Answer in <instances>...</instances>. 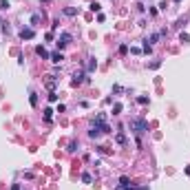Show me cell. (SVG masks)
Here are the masks:
<instances>
[{"mask_svg": "<svg viewBox=\"0 0 190 190\" xmlns=\"http://www.w3.org/2000/svg\"><path fill=\"white\" fill-rule=\"evenodd\" d=\"M31 24H33V27L40 24V16H38V13H33V16H31Z\"/></svg>", "mask_w": 190, "mask_h": 190, "instance_id": "ffe728a7", "label": "cell"}, {"mask_svg": "<svg viewBox=\"0 0 190 190\" xmlns=\"http://www.w3.org/2000/svg\"><path fill=\"white\" fill-rule=\"evenodd\" d=\"M0 22H2V18H0Z\"/></svg>", "mask_w": 190, "mask_h": 190, "instance_id": "d590c367", "label": "cell"}, {"mask_svg": "<svg viewBox=\"0 0 190 190\" xmlns=\"http://www.w3.org/2000/svg\"><path fill=\"white\" fill-rule=\"evenodd\" d=\"M113 93H124V88H122L119 84H115V86H113Z\"/></svg>", "mask_w": 190, "mask_h": 190, "instance_id": "f546056e", "label": "cell"}, {"mask_svg": "<svg viewBox=\"0 0 190 190\" xmlns=\"http://www.w3.org/2000/svg\"><path fill=\"white\" fill-rule=\"evenodd\" d=\"M175 2H181V0H175Z\"/></svg>", "mask_w": 190, "mask_h": 190, "instance_id": "e575fe53", "label": "cell"}, {"mask_svg": "<svg viewBox=\"0 0 190 190\" xmlns=\"http://www.w3.org/2000/svg\"><path fill=\"white\" fill-rule=\"evenodd\" d=\"M119 53H122V55L128 53V47H126V44H122V47H119Z\"/></svg>", "mask_w": 190, "mask_h": 190, "instance_id": "f1b7e54d", "label": "cell"}, {"mask_svg": "<svg viewBox=\"0 0 190 190\" xmlns=\"http://www.w3.org/2000/svg\"><path fill=\"white\" fill-rule=\"evenodd\" d=\"M99 135H102L99 126H97V124H91V131H88V137H91V139H97Z\"/></svg>", "mask_w": 190, "mask_h": 190, "instance_id": "8992f818", "label": "cell"}, {"mask_svg": "<svg viewBox=\"0 0 190 190\" xmlns=\"http://www.w3.org/2000/svg\"><path fill=\"white\" fill-rule=\"evenodd\" d=\"M142 51L146 53V55H148V53H153V44H148V40H144V49H142Z\"/></svg>", "mask_w": 190, "mask_h": 190, "instance_id": "5bb4252c", "label": "cell"}, {"mask_svg": "<svg viewBox=\"0 0 190 190\" xmlns=\"http://www.w3.org/2000/svg\"><path fill=\"white\" fill-rule=\"evenodd\" d=\"M62 13H64V16H69V18H73V16H77V9H75V7H64V9H62Z\"/></svg>", "mask_w": 190, "mask_h": 190, "instance_id": "9c48e42d", "label": "cell"}, {"mask_svg": "<svg viewBox=\"0 0 190 190\" xmlns=\"http://www.w3.org/2000/svg\"><path fill=\"white\" fill-rule=\"evenodd\" d=\"M104 122H106V115L99 113V115H95V122H93V124H104Z\"/></svg>", "mask_w": 190, "mask_h": 190, "instance_id": "9a60e30c", "label": "cell"}, {"mask_svg": "<svg viewBox=\"0 0 190 190\" xmlns=\"http://www.w3.org/2000/svg\"><path fill=\"white\" fill-rule=\"evenodd\" d=\"M137 102H139V104H144V106H146V104H148V97H144V95H142V97H137Z\"/></svg>", "mask_w": 190, "mask_h": 190, "instance_id": "83f0119b", "label": "cell"}, {"mask_svg": "<svg viewBox=\"0 0 190 190\" xmlns=\"http://www.w3.org/2000/svg\"><path fill=\"white\" fill-rule=\"evenodd\" d=\"M82 82H84V71H75V73H73V80H71V84L77 86V84H82Z\"/></svg>", "mask_w": 190, "mask_h": 190, "instance_id": "3957f363", "label": "cell"}, {"mask_svg": "<svg viewBox=\"0 0 190 190\" xmlns=\"http://www.w3.org/2000/svg\"><path fill=\"white\" fill-rule=\"evenodd\" d=\"M11 190H20V183H13V186H11Z\"/></svg>", "mask_w": 190, "mask_h": 190, "instance_id": "1f68e13d", "label": "cell"}, {"mask_svg": "<svg viewBox=\"0 0 190 190\" xmlns=\"http://www.w3.org/2000/svg\"><path fill=\"white\" fill-rule=\"evenodd\" d=\"M122 113V104H115L113 106V115H119Z\"/></svg>", "mask_w": 190, "mask_h": 190, "instance_id": "484cf974", "label": "cell"}, {"mask_svg": "<svg viewBox=\"0 0 190 190\" xmlns=\"http://www.w3.org/2000/svg\"><path fill=\"white\" fill-rule=\"evenodd\" d=\"M159 66H161V62H159V60H155V62L148 64V69H159Z\"/></svg>", "mask_w": 190, "mask_h": 190, "instance_id": "d4e9b609", "label": "cell"}, {"mask_svg": "<svg viewBox=\"0 0 190 190\" xmlns=\"http://www.w3.org/2000/svg\"><path fill=\"white\" fill-rule=\"evenodd\" d=\"M33 36H36V31H33V29H29V27L20 31V38H22V40H33Z\"/></svg>", "mask_w": 190, "mask_h": 190, "instance_id": "5b68a950", "label": "cell"}, {"mask_svg": "<svg viewBox=\"0 0 190 190\" xmlns=\"http://www.w3.org/2000/svg\"><path fill=\"white\" fill-rule=\"evenodd\" d=\"M58 27H60V20H53V24H51V31H55Z\"/></svg>", "mask_w": 190, "mask_h": 190, "instance_id": "4dcf8cb0", "label": "cell"}, {"mask_svg": "<svg viewBox=\"0 0 190 190\" xmlns=\"http://www.w3.org/2000/svg\"><path fill=\"white\" fill-rule=\"evenodd\" d=\"M29 104L31 106H38V93H33V91L29 93Z\"/></svg>", "mask_w": 190, "mask_h": 190, "instance_id": "8fae6325", "label": "cell"}, {"mask_svg": "<svg viewBox=\"0 0 190 190\" xmlns=\"http://www.w3.org/2000/svg\"><path fill=\"white\" fill-rule=\"evenodd\" d=\"M49 102H58V93H55V91L49 93Z\"/></svg>", "mask_w": 190, "mask_h": 190, "instance_id": "603a6c76", "label": "cell"}, {"mask_svg": "<svg viewBox=\"0 0 190 190\" xmlns=\"http://www.w3.org/2000/svg\"><path fill=\"white\" fill-rule=\"evenodd\" d=\"M51 60H53L55 64H60V62H62V60H64V55L60 53V51H53V53H51Z\"/></svg>", "mask_w": 190, "mask_h": 190, "instance_id": "30bf717a", "label": "cell"}, {"mask_svg": "<svg viewBox=\"0 0 190 190\" xmlns=\"http://www.w3.org/2000/svg\"><path fill=\"white\" fill-rule=\"evenodd\" d=\"M77 148H80V144H77V142H71V144H69V148H66V150H69V153H75Z\"/></svg>", "mask_w": 190, "mask_h": 190, "instance_id": "e0dca14e", "label": "cell"}, {"mask_svg": "<svg viewBox=\"0 0 190 190\" xmlns=\"http://www.w3.org/2000/svg\"><path fill=\"white\" fill-rule=\"evenodd\" d=\"M42 2H49V0H42Z\"/></svg>", "mask_w": 190, "mask_h": 190, "instance_id": "836d02e7", "label": "cell"}, {"mask_svg": "<svg viewBox=\"0 0 190 190\" xmlns=\"http://www.w3.org/2000/svg\"><path fill=\"white\" fill-rule=\"evenodd\" d=\"M161 38V33H153V36H150V40H148V44H153V42H157Z\"/></svg>", "mask_w": 190, "mask_h": 190, "instance_id": "44dd1931", "label": "cell"}, {"mask_svg": "<svg viewBox=\"0 0 190 190\" xmlns=\"http://www.w3.org/2000/svg\"><path fill=\"white\" fill-rule=\"evenodd\" d=\"M36 53L40 55L42 60H51V53H49V51H47L44 47H36Z\"/></svg>", "mask_w": 190, "mask_h": 190, "instance_id": "52a82bcc", "label": "cell"}, {"mask_svg": "<svg viewBox=\"0 0 190 190\" xmlns=\"http://www.w3.org/2000/svg\"><path fill=\"white\" fill-rule=\"evenodd\" d=\"M131 131L137 135V144L142 146V139H139V137L148 131V122L144 119V117H135V119H131Z\"/></svg>", "mask_w": 190, "mask_h": 190, "instance_id": "6da1fadb", "label": "cell"}, {"mask_svg": "<svg viewBox=\"0 0 190 190\" xmlns=\"http://www.w3.org/2000/svg\"><path fill=\"white\" fill-rule=\"evenodd\" d=\"M95 69H97V60H95V58H88V62H86V71L91 73V71H95Z\"/></svg>", "mask_w": 190, "mask_h": 190, "instance_id": "ba28073f", "label": "cell"}, {"mask_svg": "<svg viewBox=\"0 0 190 190\" xmlns=\"http://www.w3.org/2000/svg\"><path fill=\"white\" fill-rule=\"evenodd\" d=\"M135 188H137V186H122V183H119L115 190H135Z\"/></svg>", "mask_w": 190, "mask_h": 190, "instance_id": "cb8c5ba5", "label": "cell"}, {"mask_svg": "<svg viewBox=\"0 0 190 190\" xmlns=\"http://www.w3.org/2000/svg\"><path fill=\"white\" fill-rule=\"evenodd\" d=\"M99 9H102V4H99V2H91V11H99Z\"/></svg>", "mask_w": 190, "mask_h": 190, "instance_id": "4316f807", "label": "cell"}, {"mask_svg": "<svg viewBox=\"0 0 190 190\" xmlns=\"http://www.w3.org/2000/svg\"><path fill=\"white\" fill-rule=\"evenodd\" d=\"M115 142L124 146V144H126V135H124V133H117V135H115Z\"/></svg>", "mask_w": 190, "mask_h": 190, "instance_id": "7c38bea8", "label": "cell"}, {"mask_svg": "<svg viewBox=\"0 0 190 190\" xmlns=\"http://www.w3.org/2000/svg\"><path fill=\"white\" fill-rule=\"evenodd\" d=\"M71 40H73V36H71L69 31H64V33H60V38H58V49H64V47H69L71 44Z\"/></svg>", "mask_w": 190, "mask_h": 190, "instance_id": "7a4b0ae2", "label": "cell"}, {"mask_svg": "<svg viewBox=\"0 0 190 190\" xmlns=\"http://www.w3.org/2000/svg\"><path fill=\"white\" fill-rule=\"evenodd\" d=\"M9 9V2L7 0H0V11H7Z\"/></svg>", "mask_w": 190, "mask_h": 190, "instance_id": "7402d4cb", "label": "cell"}, {"mask_svg": "<svg viewBox=\"0 0 190 190\" xmlns=\"http://www.w3.org/2000/svg\"><path fill=\"white\" fill-rule=\"evenodd\" d=\"M82 181H84V183H91V181H93L91 172H82Z\"/></svg>", "mask_w": 190, "mask_h": 190, "instance_id": "2e32d148", "label": "cell"}, {"mask_svg": "<svg viewBox=\"0 0 190 190\" xmlns=\"http://www.w3.org/2000/svg\"><path fill=\"white\" fill-rule=\"evenodd\" d=\"M119 183H122V186H133V183H131V179H128L126 175H124V177H119Z\"/></svg>", "mask_w": 190, "mask_h": 190, "instance_id": "ac0fdd59", "label": "cell"}, {"mask_svg": "<svg viewBox=\"0 0 190 190\" xmlns=\"http://www.w3.org/2000/svg\"><path fill=\"white\" fill-rule=\"evenodd\" d=\"M135 190H148V188H146V186H142V188H135Z\"/></svg>", "mask_w": 190, "mask_h": 190, "instance_id": "d6a6232c", "label": "cell"}, {"mask_svg": "<svg viewBox=\"0 0 190 190\" xmlns=\"http://www.w3.org/2000/svg\"><path fill=\"white\" fill-rule=\"evenodd\" d=\"M179 42H190V36H188V33H179Z\"/></svg>", "mask_w": 190, "mask_h": 190, "instance_id": "d6986e66", "label": "cell"}, {"mask_svg": "<svg viewBox=\"0 0 190 190\" xmlns=\"http://www.w3.org/2000/svg\"><path fill=\"white\" fill-rule=\"evenodd\" d=\"M53 119V111L51 108H44V122H51Z\"/></svg>", "mask_w": 190, "mask_h": 190, "instance_id": "4fadbf2b", "label": "cell"}, {"mask_svg": "<svg viewBox=\"0 0 190 190\" xmlns=\"http://www.w3.org/2000/svg\"><path fill=\"white\" fill-rule=\"evenodd\" d=\"M44 84H47V88H49V91H55V86H58V80H55V75H47Z\"/></svg>", "mask_w": 190, "mask_h": 190, "instance_id": "277c9868", "label": "cell"}]
</instances>
